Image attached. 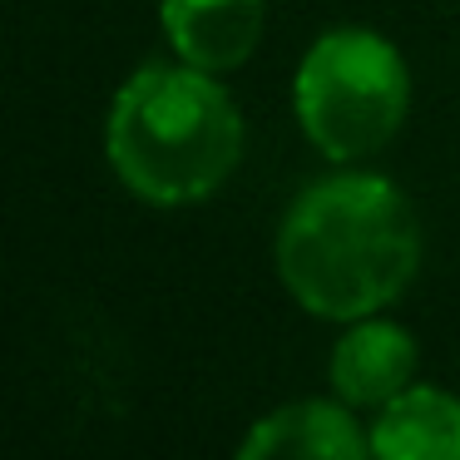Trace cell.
Listing matches in <instances>:
<instances>
[{
    "mask_svg": "<svg viewBox=\"0 0 460 460\" xmlns=\"http://www.w3.org/2000/svg\"><path fill=\"white\" fill-rule=\"evenodd\" d=\"M411 75L401 50L376 31H327L297 70L302 134L327 159L351 164L391 144L406 119Z\"/></svg>",
    "mask_w": 460,
    "mask_h": 460,
    "instance_id": "3957f363",
    "label": "cell"
},
{
    "mask_svg": "<svg viewBox=\"0 0 460 460\" xmlns=\"http://www.w3.org/2000/svg\"><path fill=\"white\" fill-rule=\"evenodd\" d=\"M376 460H460V396L440 386H406L371 426Z\"/></svg>",
    "mask_w": 460,
    "mask_h": 460,
    "instance_id": "52a82bcc",
    "label": "cell"
},
{
    "mask_svg": "<svg viewBox=\"0 0 460 460\" xmlns=\"http://www.w3.org/2000/svg\"><path fill=\"white\" fill-rule=\"evenodd\" d=\"M420 268V228L411 199L376 173L322 179L278 228L282 288L307 312L361 322L396 302Z\"/></svg>",
    "mask_w": 460,
    "mask_h": 460,
    "instance_id": "6da1fadb",
    "label": "cell"
},
{
    "mask_svg": "<svg viewBox=\"0 0 460 460\" xmlns=\"http://www.w3.org/2000/svg\"><path fill=\"white\" fill-rule=\"evenodd\" d=\"M416 376V341L396 322L361 317L332 347V386L347 406H386Z\"/></svg>",
    "mask_w": 460,
    "mask_h": 460,
    "instance_id": "8992f818",
    "label": "cell"
},
{
    "mask_svg": "<svg viewBox=\"0 0 460 460\" xmlns=\"http://www.w3.org/2000/svg\"><path fill=\"white\" fill-rule=\"evenodd\" d=\"M159 21L183 65L223 75L258 50L268 0H164Z\"/></svg>",
    "mask_w": 460,
    "mask_h": 460,
    "instance_id": "277c9868",
    "label": "cell"
},
{
    "mask_svg": "<svg viewBox=\"0 0 460 460\" xmlns=\"http://www.w3.org/2000/svg\"><path fill=\"white\" fill-rule=\"evenodd\" d=\"M238 460H376L357 416L332 401H292L248 430Z\"/></svg>",
    "mask_w": 460,
    "mask_h": 460,
    "instance_id": "5b68a950",
    "label": "cell"
},
{
    "mask_svg": "<svg viewBox=\"0 0 460 460\" xmlns=\"http://www.w3.org/2000/svg\"><path fill=\"white\" fill-rule=\"evenodd\" d=\"M104 154L119 183L144 203H199L238 169L243 114L199 65H149L114 94Z\"/></svg>",
    "mask_w": 460,
    "mask_h": 460,
    "instance_id": "7a4b0ae2",
    "label": "cell"
}]
</instances>
